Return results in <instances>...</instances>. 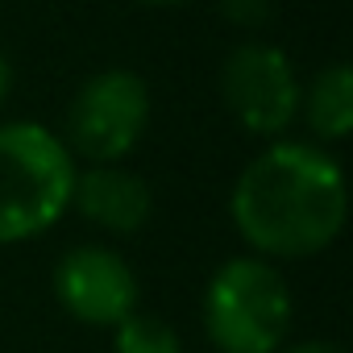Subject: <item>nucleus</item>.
Wrapping results in <instances>:
<instances>
[{
	"mask_svg": "<svg viewBox=\"0 0 353 353\" xmlns=\"http://www.w3.org/2000/svg\"><path fill=\"white\" fill-rule=\"evenodd\" d=\"M229 216L254 258H316L341 237L349 216L345 170L324 145L279 137L241 166Z\"/></svg>",
	"mask_w": 353,
	"mask_h": 353,
	"instance_id": "f257e3e1",
	"label": "nucleus"
},
{
	"mask_svg": "<svg viewBox=\"0 0 353 353\" xmlns=\"http://www.w3.org/2000/svg\"><path fill=\"white\" fill-rule=\"evenodd\" d=\"M75 154L42 121H0V245L42 237L71 208Z\"/></svg>",
	"mask_w": 353,
	"mask_h": 353,
	"instance_id": "f03ea898",
	"label": "nucleus"
},
{
	"mask_svg": "<svg viewBox=\"0 0 353 353\" xmlns=\"http://www.w3.org/2000/svg\"><path fill=\"white\" fill-rule=\"evenodd\" d=\"M295 316L283 270L266 258L237 254L204 287V332L221 353H279Z\"/></svg>",
	"mask_w": 353,
	"mask_h": 353,
	"instance_id": "7ed1b4c3",
	"label": "nucleus"
},
{
	"mask_svg": "<svg viewBox=\"0 0 353 353\" xmlns=\"http://www.w3.org/2000/svg\"><path fill=\"white\" fill-rule=\"evenodd\" d=\"M154 96L150 83L129 71V67H108L96 71L92 79L79 83V92L67 104V150L88 158L92 166L104 162H125L145 129H150Z\"/></svg>",
	"mask_w": 353,
	"mask_h": 353,
	"instance_id": "20e7f679",
	"label": "nucleus"
},
{
	"mask_svg": "<svg viewBox=\"0 0 353 353\" xmlns=\"http://www.w3.org/2000/svg\"><path fill=\"white\" fill-rule=\"evenodd\" d=\"M299 71L270 42H241L221 63V100L250 137L279 141L299 117Z\"/></svg>",
	"mask_w": 353,
	"mask_h": 353,
	"instance_id": "39448f33",
	"label": "nucleus"
},
{
	"mask_svg": "<svg viewBox=\"0 0 353 353\" xmlns=\"http://www.w3.org/2000/svg\"><path fill=\"white\" fill-rule=\"evenodd\" d=\"M54 299L92 328H117L137 312V274L112 245H71L54 262Z\"/></svg>",
	"mask_w": 353,
	"mask_h": 353,
	"instance_id": "423d86ee",
	"label": "nucleus"
},
{
	"mask_svg": "<svg viewBox=\"0 0 353 353\" xmlns=\"http://www.w3.org/2000/svg\"><path fill=\"white\" fill-rule=\"evenodd\" d=\"M71 208L88 225L129 237V233L145 229V221L154 212V192H150V183L137 170H129L121 162H104V166L75 170Z\"/></svg>",
	"mask_w": 353,
	"mask_h": 353,
	"instance_id": "0eeeda50",
	"label": "nucleus"
},
{
	"mask_svg": "<svg viewBox=\"0 0 353 353\" xmlns=\"http://www.w3.org/2000/svg\"><path fill=\"white\" fill-rule=\"evenodd\" d=\"M299 117L307 121L312 137L345 141L353 133V71L345 63L320 67L299 92Z\"/></svg>",
	"mask_w": 353,
	"mask_h": 353,
	"instance_id": "6e6552de",
	"label": "nucleus"
},
{
	"mask_svg": "<svg viewBox=\"0 0 353 353\" xmlns=\"http://www.w3.org/2000/svg\"><path fill=\"white\" fill-rule=\"evenodd\" d=\"M112 353H183V336L154 312H129L112 328Z\"/></svg>",
	"mask_w": 353,
	"mask_h": 353,
	"instance_id": "1a4fd4ad",
	"label": "nucleus"
},
{
	"mask_svg": "<svg viewBox=\"0 0 353 353\" xmlns=\"http://www.w3.org/2000/svg\"><path fill=\"white\" fill-rule=\"evenodd\" d=\"M216 5H221V13H225L233 26H241V30H258V26H266L270 13H274V0H216Z\"/></svg>",
	"mask_w": 353,
	"mask_h": 353,
	"instance_id": "9d476101",
	"label": "nucleus"
},
{
	"mask_svg": "<svg viewBox=\"0 0 353 353\" xmlns=\"http://www.w3.org/2000/svg\"><path fill=\"white\" fill-rule=\"evenodd\" d=\"M279 353H345V349L332 341H299V345H283Z\"/></svg>",
	"mask_w": 353,
	"mask_h": 353,
	"instance_id": "9b49d317",
	"label": "nucleus"
},
{
	"mask_svg": "<svg viewBox=\"0 0 353 353\" xmlns=\"http://www.w3.org/2000/svg\"><path fill=\"white\" fill-rule=\"evenodd\" d=\"M9 88H13V67H9L5 54H0V104L9 100Z\"/></svg>",
	"mask_w": 353,
	"mask_h": 353,
	"instance_id": "f8f14e48",
	"label": "nucleus"
},
{
	"mask_svg": "<svg viewBox=\"0 0 353 353\" xmlns=\"http://www.w3.org/2000/svg\"><path fill=\"white\" fill-rule=\"evenodd\" d=\"M137 5H183V0H137Z\"/></svg>",
	"mask_w": 353,
	"mask_h": 353,
	"instance_id": "ddd939ff",
	"label": "nucleus"
}]
</instances>
